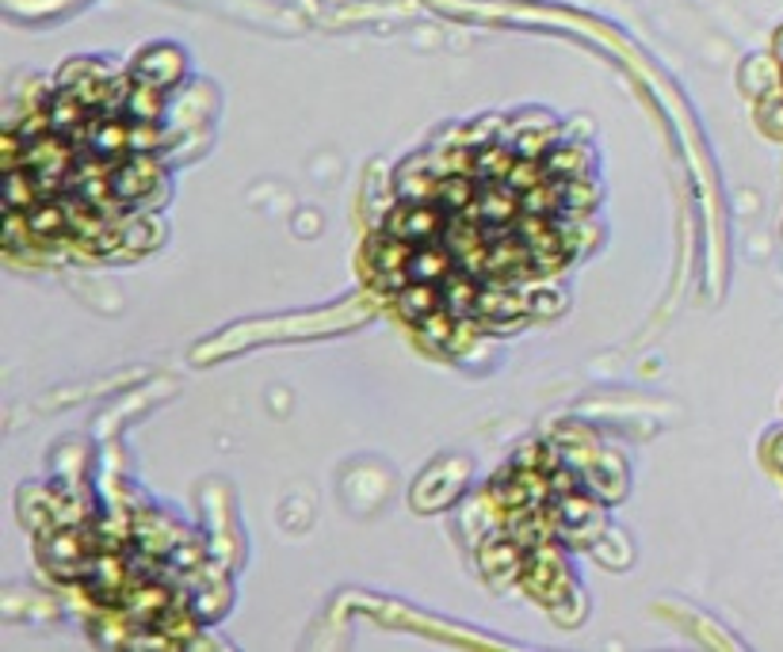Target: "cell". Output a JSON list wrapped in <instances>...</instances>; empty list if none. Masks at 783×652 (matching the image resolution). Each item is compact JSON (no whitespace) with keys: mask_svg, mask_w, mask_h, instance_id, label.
Returning a JSON list of instances; mask_svg holds the SVG:
<instances>
[]
</instances>
